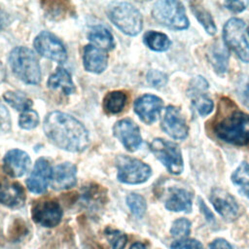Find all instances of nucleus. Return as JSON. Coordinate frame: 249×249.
Wrapping results in <instances>:
<instances>
[{"label":"nucleus","instance_id":"1","mask_svg":"<svg viewBox=\"0 0 249 249\" xmlns=\"http://www.w3.org/2000/svg\"><path fill=\"white\" fill-rule=\"evenodd\" d=\"M43 128L50 141L60 149L81 152L89 146L88 130L82 123L68 114L58 111L48 114Z\"/></svg>","mask_w":249,"mask_h":249},{"label":"nucleus","instance_id":"2","mask_svg":"<svg viewBox=\"0 0 249 249\" xmlns=\"http://www.w3.org/2000/svg\"><path fill=\"white\" fill-rule=\"evenodd\" d=\"M228 98L221 100L220 109L213 123L215 135L228 143L243 146L249 143V115L238 110L228 109Z\"/></svg>","mask_w":249,"mask_h":249},{"label":"nucleus","instance_id":"3","mask_svg":"<svg viewBox=\"0 0 249 249\" xmlns=\"http://www.w3.org/2000/svg\"><path fill=\"white\" fill-rule=\"evenodd\" d=\"M14 73L24 83L36 85L41 80V69L34 53L25 47L15 48L9 56Z\"/></svg>","mask_w":249,"mask_h":249},{"label":"nucleus","instance_id":"4","mask_svg":"<svg viewBox=\"0 0 249 249\" xmlns=\"http://www.w3.org/2000/svg\"><path fill=\"white\" fill-rule=\"evenodd\" d=\"M106 12L110 20L124 34L135 36L141 31L143 25L142 16L131 4L114 2L108 6Z\"/></svg>","mask_w":249,"mask_h":249},{"label":"nucleus","instance_id":"5","mask_svg":"<svg viewBox=\"0 0 249 249\" xmlns=\"http://www.w3.org/2000/svg\"><path fill=\"white\" fill-rule=\"evenodd\" d=\"M152 16L159 23L175 30L186 29L189 26L185 8L179 1H158L153 7Z\"/></svg>","mask_w":249,"mask_h":249},{"label":"nucleus","instance_id":"6","mask_svg":"<svg viewBox=\"0 0 249 249\" xmlns=\"http://www.w3.org/2000/svg\"><path fill=\"white\" fill-rule=\"evenodd\" d=\"M225 44L243 62H249V44L245 36V24L236 18H230L223 30Z\"/></svg>","mask_w":249,"mask_h":249},{"label":"nucleus","instance_id":"7","mask_svg":"<svg viewBox=\"0 0 249 249\" xmlns=\"http://www.w3.org/2000/svg\"><path fill=\"white\" fill-rule=\"evenodd\" d=\"M119 181L125 184H141L146 182L152 174L151 167L143 161L127 157L119 156L116 160Z\"/></svg>","mask_w":249,"mask_h":249},{"label":"nucleus","instance_id":"8","mask_svg":"<svg viewBox=\"0 0 249 249\" xmlns=\"http://www.w3.org/2000/svg\"><path fill=\"white\" fill-rule=\"evenodd\" d=\"M151 151L156 158L172 174H180L183 171L184 164L182 154L179 147L168 140L156 138L150 145Z\"/></svg>","mask_w":249,"mask_h":249},{"label":"nucleus","instance_id":"9","mask_svg":"<svg viewBox=\"0 0 249 249\" xmlns=\"http://www.w3.org/2000/svg\"><path fill=\"white\" fill-rule=\"evenodd\" d=\"M36 51L43 56L63 63L67 58V53L64 45L53 34L48 31H42L34 40Z\"/></svg>","mask_w":249,"mask_h":249},{"label":"nucleus","instance_id":"10","mask_svg":"<svg viewBox=\"0 0 249 249\" xmlns=\"http://www.w3.org/2000/svg\"><path fill=\"white\" fill-rule=\"evenodd\" d=\"M33 221L43 227L53 228L59 224L62 218V210L59 203L53 199L36 202L32 207Z\"/></svg>","mask_w":249,"mask_h":249},{"label":"nucleus","instance_id":"11","mask_svg":"<svg viewBox=\"0 0 249 249\" xmlns=\"http://www.w3.org/2000/svg\"><path fill=\"white\" fill-rule=\"evenodd\" d=\"M113 133L124 148L130 152L136 151L142 143L139 127L130 119L118 121L113 127Z\"/></svg>","mask_w":249,"mask_h":249},{"label":"nucleus","instance_id":"12","mask_svg":"<svg viewBox=\"0 0 249 249\" xmlns=\"http://www.w3.org/2000/svg\"><path fill=\"white\" fill-rule=\"evenodd\" d=\"M210 201L215 210L228 221H233L239 215V206L235 198L228 192L216 188L210 195Z\"/></svg>","mask_w":249,"mask_h":249},{"label":"nucleus","instance_id":"13","mask_svg":"<svg viewBox=\"0 0 249 249\" xmlns=\"http://www.w3.org/2000/svg\"><path fill=\"white\" fill-rule=\"evenodd\" d=\"M161 127L169 136L175 139H184L188 135L186 121L180 110L175 106H168L165 109Z\"/></svg>","mask_w":249,"mask_h":249},{"label":"nucleus","instance_id":"14","mask_svg":"<svg viewBox=\"0 0 249 249\" xmlns=\"http://www.w3.org/2000/svg\"><path fill=\"white\" fill-rule=\"evenodd\" d=\"M163 106L162 100L153 94H144L134 102V111L140 120L148 124L156 122Z\"/></svg>","mask_w":249,"mask_h":249},{"label":"nucleus","instance_id":"15","mask_svg":"<svg viewBox=\"0 0 249 249\" xmlns=\"http://www.w3.org/2000/svg\"><path fill=\"white\" fill-rule=\"evenodd\" d=\"M51 176L52 168L49 160L45 158L38 159L26 181L28 190L34 194H43L46 192L49 182H51Z\"/></svg>","mask_w":249,"mask_h":249},{"label":"nucleus","instance_id":"16","mask_svg":"<svg viewBox=\"0 0 249 249\" xmlns=\"http://www.w3.org/2000/svg\"><path fill=\"white\" fill-rule=\"evenodd\" d=\"M30 163L29 156L18 149L10 150L3 159V169L11 177L22 176Z\"/></svg>","mask_w":249,"mask_h":249},{"label":"nucleus","instance_id":"17","mask_svg":"<svg viewBox=\"0 0 249 249\" xmlns=\"http://www.w3.org/2000/svg\"><path fill=\"white\" fill-rule=\"evenodd\" d=\"M25 193L18 182L7 179L0 180V202L11 208H18L24 204Z\"/></svg>","mask_w":249,"mask_h":249},{"label":"nucleus","instance_id":"18","mask_svg":"<svg viewBox=\"0 0 249 249\" xmlns=\"http://www.w3.org/2000/svg\"><path fill=\"white\" fill-rule=\"evenodd\" d=\"M76 166L70 162L60 163L52 170L51 185L56 191L66 190L76 185Z\"/></svg>","mask_w":249,"mask_h":249},{"label":"nucleus","instance_id":"19","mask_svg":"<svg viewBox=\"0 0 249 249\" xmlns=\"http://www.w3.org/2000/svg\"><path fill=\"white\" fill-rule=\"evenodd\" d=\"M193 204V195L186 189L172 188L165 200V208L174 212H191Z\"/></svg>","mask_w":249,"mask_h":249},{"label":"nucleus","instance_id":"20","mask_svg":"<svg viewBox=\"0 0 249 249\" xmlns=\"http://www.w3.org/2000/svg\"><path fill=\"white\" fill-rule=\"evenodd\" d=\"M84 66L88 71L101 73L107 66V55L102 49L93 45L86 46L83 54Z\"/></svg>","mask_w":249,"mask_h":249},{"label":"nucleus","instance_id":"21","mask_svg":"<svg viewBox=\"0 0 249 249\" xmlns=\"http://www.w3.org/2000/svg\"><path fill=\"white\" fill-rule=\"evenodd\" d=\"M208 59L218 74H224L229 66V53L220 42H215L208 51Z\"/></svg>","mask_w":249,"mask_h":249},{"label":"nucleus","instance_id":"22","mask_svg":"<svg viewBox=\"0 0 249 249\" xmlns=\"http://www.w3.org/2000/svg\"><path fill=\"white\" fill-rule=\"evenodd\" d=\"M48 86L50 89L61 90L64 94H71L75 90L70 74L61 67L57 68L56 71L50 76Z\"/></svg>","mask_w":249,"mask_h":249},{"label":"nucleus","instance_id":"23","mask_svg":"<svg viewBox=\"0 0 249 249\" xmlns=\"http://www.w3.org/2000/svg\"><path fill=\"white\" fill-rule=\"evenodd\" d=\"M89 39L102 50H112L114 48V37L111 32L102 25L94 26L88 35Z\"/></svg>","mask_w":249,"mask_h":249},{"label":"nucleus","instance_id":"24","mask_svg":"<svg viewBox=\"0 0 249 249\" xmlns=\"http://www.w3.org/2000/svg\"><path fill=\"white\" fill-rule=\"evenodd\" d=\"M127 95L124 91L115 90L108 92L103 100L104 110L109 114H118L124 108Z\"/></svg>","mask_w":249,"mask_h":249},{"label":"nucleus","instance_id":"25","mask_svg":"<svg viewBox=\"0 0 249 249\" xmlns=\"http://www.w3.org/2000/svg\"><path fill=\"white\" fill-rule=\"evenodd\" d=\"M190 5L193 14L196 16L200 24L204 27L205 31L210 35H214L217 31V28L210 13L197 2H191Z\"/></svg>","mask_w":249,"mask_h":249},{"label":"nucleus","instance_id":"26","mask_svg":"<svg viewBox=\"0 0 249 249\" xmlns=\"http://www.w3.org/2000/svg\"><path fill=\"white\" fill-rule=\"evenodd\" d=\"M143 39L145 45L156 52H164L171 45L169 38L165 34L157 31L146 32Z\"/></svg>","mask_w":249,"mask_h":249},{"label":"nucleus","instance_id":"27","mask_svg":"<svg viewBox=\"0 0 249 249\" xmlns=\"http://www.w3.org/2000/svg\"><path fill=\"white\" fill-rule=\"evenodd\" d=\"M231 181L239 189V192L249 198V164L241 162L231 175Z\"/></svg>","mask_w":249,"mask_h":249},{"label":"nucleus","instance_id":"28","mask_svg":"<svg viewBox=\"0 0 249 249\" xmlns=\"http://www.w3.org/2000/svg\"><path fill=\"white\" fill-rule=\"evenodd\" d=\"M6 102H8L13 108L18 111L29 110L32 106V101L24 93L19 91H7L3 95Z\"/></svg>","mask_w":249,"mask_h":249},{"label":"nucleus","instance_id":"29","mask_svg":"<svg viewBox=\"0 0 249 249\" xmlns=\"http://www.w3.org/2000/svg\"><path fill=\"white\" fill-rule=\"evenodd\" d=\"M46 14L53 19H58L60 18L65 17V15L68 14L69 12V7L68 3L66 2H46L44 3Z\"/></svg>","mask_w":249,"mask_h":249},{"label":"nucleus","instance_id":"30","mask_svg":"<svg viewBox=\"0 0 249 249\" xmlns=\"http://www.w3.org/2000/svg\"><path fill=\"white\" fill-rule=\"evenodd\" d=\"M126 203L134 216L141 218L144 215L147 205L142 196L138 194H130L126 197Z\"/></svg>","mask_w":249,"mask_h":249},{"label":"nucleus","instance_id":"31","mask_svg":"<svg viewBox=\"0 0 249 249\" xmlns=\"http://www.w3.org/2000/svg\"><path fill=\"white\" fill-rule=\"evenodd\" d=\"M105 236L110 243L112 249H124L126 245L127 237L125 233L119 230L107 228L104 231Z\"/></svg>","mask_w":249,"mask_h":249},{"label":"nucleus","instance_id":"32","mask_svg":"<svg viewBox=\"0 0 249 249\" xmlns=\"http://www.w3.org/2000/svg\"><path fill=\"white\" fill-rule=\"evenodd\" d=\"M194 95V105L196 108L197 112L201 116L208 115L213 109V101L201 92H192Z\"/></svg>","mask_w":249,"mask_h":249},{"label":"nucleus","instance_id":"33","mask_svg":"<svg viewBox=\"0 0 249 249\" xmlns=\"http://www.w3.org/2000/svg\"><path fill=\"white\" fill-rule=\"evenodd\" d=\"M191 231V222L186 218H179L175 220L171 226L170 233L174 237H179L180 239L186 238Z\"/></svg>","mask_w":249,"mask_h":249},{"label":"nucleus","instance_id":"34","mask_svg":"<svg viewBox=\"0 0 249 249\" xmlns=\"http://www.w3.org/2000/svg\"><path fill=\"white\" fill-rule=\"evenodd\" d=\"M18 124H19L20 127H22L24 129L34 128L39 124V116H38L37 112H35L34 110H31V109L23 111L21 113V115L19 116Z\"/></svg>","mask_w":249,"mask_h":249},{"label":"nucleus","instance_id":"35","mask_svg":"<svg viewBox=\"0 0 249 249\" xmlns=\"http://www.w3.org/2000/svg\"><path fill=\"white\" fill-rule=\"evenodd\" d=\"M171 249H204L203 245L196 239L182 238L171 244Z\"/></svg>","mask_w":249,"mask_h":249},{"label":"nucleus","instance_id":"36","mask_svg":"<svg viewBox=\"0 0 249 249\" xmlns=\"http://www.w3.org/2000/svg\"><path fill=\"white\" fill-rule=\"evenodd\" d=\"M26 233H27V227L24 224V222L21 220H17L11 228L10 238L14 241H18L23 236H25Z\"/></svg>","mask_w":249,"mask_h":249},{"label":"nucleus","instance_id":"37","mask_svg":"<svg viewBox=\"0 0 249 249\" xmlns=\"http://www.w3.org/2000/svg\"><path fill=\"white\" fill-rule=\"evenodd\" d=\"M147 80L149 84L155 88H161L165 86L167 82V76L158 70H151L147 75Z\"/></svg>","mask_w":249,"mask_h":249},{"label":"nucleus","instance_id":"38","mask_svg":"<svg viewBox=\"0 0 249 249\" xmlns=\"http://www.w3.org/2000/svg\"><path fill=\"white\" fill-rule=\"evenodd\" d=\"M237 93L243 103L249 108V78L240 77L237 83Z\"/></svg>","mask_w":249,"mask_h":249},{"label":"nucleus","instance_id":"39","mask_svg":"<svg viewBox=\"0 0 249 249\" xmlns=\"http://www.w3.org/2000/svg\"><path fill=\"white\" fill-rule=\"evenodd\" d=\"M11 117L8 109L0 102V134L11 129Z\"/></svg>","mask_w":249,"mask_h":249},{"label":"nucleus","instance_id":"40","mask_svg":"<svg viewBox=\"0 0 249 249\" xmlns=\"http://www.w3.org/2000/svg\"><path fill=\"white\" fill-rule=\"evenodd\" d=\"M249 4L248 1H226L225 2V6L234 12V13H240L243 10H245V8L247 7V5Z\"/></svg>","mask_w":249,"mask_h":249},{"label":"nucleus","instance_id":"41","mask_svg":"<svg viewBox=\"0 0 249 249\" xmlns=\"http://www.w3.org/2000/svg\"><path fill=\"white\" fill-rule=\"evenodd\" d=\"M209 249H235L228 240L216 238L209 244Z\"/></svg>","mask_w":249,"mask_h":249},{"label":"nucleus","instance_id":"42","mask_svg":"<svg viewBox=\"0 0 249 249\" xmlns=\"http://www.w3.org/2000/svg\"><path fill=\"white\" fill-rule=\"evenodd\" d=\"M7 24H9V17L5 11L0 9V28L5 27Z\"/></svg>","mask_w":249,"mask_h":249},{"label":"nucleus","instance_id":"43","mask_svg":"<svg viewBox=\"0 0 249 249\" xmlns=\"http://www.w3.org/2000/svg\"><path fill=\"white\" fill-rule=\"evenodd\" d=\"M199 204H200V208L202 209V211L206 214V219L207 220H214V217H213V215H212V213L208 210V208L206 207V205L203 203V201H201L200 200V202H199Z\"/></svg>","mask_w":249,"mask_h":249},{"label":"nucleus","instance_id":"44","mask_svg":"<svg viewBox=\"0 0 249 249\" xmlns=\"http://www.w3.org/2000/svg\"><path fill=\"white\" fill-rule=\"evenodd\" d=\"M129 249H146V246L141 242H135L130 246Z\"/></svg>","mask_w":249,"mask_h":249},{"label":"nucleus","instance_id":"45","mask_svg":"<svg viewBox=\"0 0 249 249\" xmlns=\"http://www.w3.org/2000/svg\"><path fill=\"white\" fill-rule=\"evenodd\" d=\"M5 76H6V72H5V68L2 65V63L0 62V83H2L5 80Z\"/></svg>","mask_w":249,"mask_h":249},{"label":"nucleus","instance_id":"46","mask_svg":"<svg viewBox=\"0 0 249 249\" xmlns=\"http://www.w3.org/2000/svg\"><path fill=\"white\" fill-rule=\"evenodd\" d=\"M248 33H249V27H248Z\"/></svg>","mask_w":249,"mask_h":249}]
</instances>
